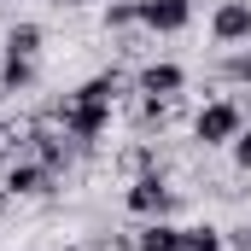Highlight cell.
Listing matches in <instances>:
<instances>
[{"instance_id": "6da1fadb", "label": "cell", "mask_w": 251, "mask_h": 251, "mask_svg": "<svg viewBox=\"0 0 251 251\" xmlns=\"http://www.w3.org/2000/svg\"><path fill=\"white\" fill-rule=\"evenodd\" d=\"M53 117H59V128L70 134V146H100V140L111 134L117 105H111V100H94V94H82V88H70L64 105H53Z\"/></svg>"}, {"instance_id": "3957f363", "label": "cell", "mask_w": 251, "mask_h": 251, "mask_svg": "<svg viewBox=\"0 0 251 251\" xmlns=\"http://www.w3.org/2000/svg\"><path fill=\"white\" fill-rule=\"evenodd\" d=\"M176 199H181V193L170 187V176L152 164V170H140V176L123 187V210L140 216V222H158V216H176Z\"/></svg>"}, {"instance_id": "9c48e42d", "label": "cell", "mask_w": 251, "mask_h": 251, "mask_svg": "<svg viewBox=\"0 0 251 251\" xmlns=\"http://www.w3.org/2000/svg\"><path fill=\"white\" fill-rule=\"evenodd\" d=\"M128 240H134V251H181V222L158 216V222H140Z\"/></svg>"}, {"instance_id": "9a60e30c", "label": "cell", "mask_w": 251, "mask_h": 251, "mask_svg": "<svg viewBox=\"0 0 251 251\" xmlns=\"http://www.w3.org/2000/svg\"><path fill=\"white\" fill-rule=\"evenodd\" d=\"M47 6H59V12H76V6H94V0H47Z\"/></svg>"}, {"instance_id": "7c38bea8", "label": "cell", "mask_w": 251, "mask_h": 251, "mask_svg": "<svg viewBox=\"0 0 251 251\" xmlns=\"http://www.w3.org/2000/svg\"><path fill=\"white\" fill-rule=\"evenodd\" d=\"M216 76L234 82V88H251V47H228V53L216 59Z\"/></svg>"}, {"instance_id": "277c9868", "label": "cell", "mask_w": 251, "mask_h": 251, "mask_svg": "<svg viewBox=\"0 0 251 251\" xmlns=\"http://www.w3.org/2000/svg\"><path fill=\"white\" fill-rule=\"evenodd\" d=\"M181 94H187V64L146 59L134 70V100H181Z\"/></svg>"}, {"instance_id": "30bf717a", "label": "cell", "mask_w": 251, "mask_h": 251, "mask_svg": "<svg viewBox=\"0 0 251 251\" xmlns=\"http://www.w3.org/2000/svg\"><path fill=\"white\" fill-rule=\"evenodd\" d=\"M35 82H41V64L35 59H12V53L0 59V94H29Z\"/></svg>"}, {"instance_id": "8992f818", "label": "cell", "mask_w": 251, "mask_h": 251, "mask_svg": "<svg viewBox=\"0 0 251 251\" xmlns=\"http://www.w3.org/2000/svg\"><path fill=\"white\" fill-rule=\"evenodd\" d=\"M53 181H59V176H53L41 158H29V152H24V158H12V164H6L0 193H6V199H47V193H53Z\"/></svg>"}, {"instance_id": "5b68a950", "label": "cell", "mask_w": 251, "mask_h": 251, "mask_svg": "<svg viewBox=\"0 0 251 251\" xmlns=\"http://www.w3.org/2000/svg\"><path fill=\"white\" fill-rule=\"evenodd\" d=\"M210 41L228 53V47H251V0H216L210 6Z\"/></svg>"}, {"instance_id": "52a82bcc", "label": "cell", "mask_w": 251, "mask_h": 251, "mask_svg": "<svg viewBox=\"0 0 251 251\" xmlns=\"http://www.w3.org/2000/svg\"><path fill=\"white\" fill-rule=\"evenodd\" d=\"M140 29L146 35H181V29H193V0H140Z\"/></svg>"}, {"instance_id": "7a4b0ae2", "label": "cell", "mask_w": 251, "mask_h": 251, "mask_svg": "<svg viewBox=\"0 0 251 251\" xmlns=\"http://www.w3.org/2000/svg\"><path fill=\"white\" fill-rule=\"evenodd\" d=\"M246 128V105L234 100V94H216V100H204L199 111H193V123H187V134H193V146H234V134Z\"/></svg>"}, {"instance_id": "4fadbf2b", "label": "cell", "mask_w": 251, "mask_h": 251, "mask_svg": "<svg viewBox=\"0 0 251 251\" xmlns=\"http://www.w3.org/2000/svg\"><path fill=\"white\" fill-rule=\"evenodd\" d=\"M228 158H234V170H240V176H251V123L240 128V134H234V146H228Z\"/></svg>"}, {"instance_id": "2e32d148", "label": "cell", "mask_w": 251, "mask_h": 251, "mask_svg": "<svg viewBox=\"0 0 251 251\" xmlns=\"http://www.w3.org/2000/svg\"><path fill=\"white\" fill-rule=\"evenodd\" d=\"M0 140H6V111H0Z\"/></svg>"}, {"instance_id": "ba28073f", "label": "cell", "mask_w": 251, "mask_h": 251, "mask_svg": "<svg viewBox=\"0 0 251 251\" xmlns=\"http://www.w3.org/2000/svg\"><path fill=\"white\" fill-rule=\"evenodd\" d=\"M41 41H47V35H41L35 18H12V24L0 29V47H6L12 59H41Z\"/></svg>"}, {"instance_id": "8fae6325", "label": "cell", "mask_w": 251, "mask_h": 251, "mask_svg": "<svg viewBox=\"0 0 251 251\" xmlns=\"http://www.w3.org/2000/svg\"><path fill=\"white\" fill-rule=\"evenodd\" d=\"M181 251H228V228H216V222H187V228H181Z\"/></svg>"}, {"instance_id": "5bb4252c", "label": "cell", "mask_w": 251, "mask_h": 251, "mask_svg": "<svg viewBox=\"0 0 251 251\" xmlns=\"http://www.w3.org/2000/svg\"><path fill=\"white\" fill-rule=\"evenodd\" d=\"M228 251H251V216H246V222H234V228H228Z\"/></svg>"}]
</instances>
